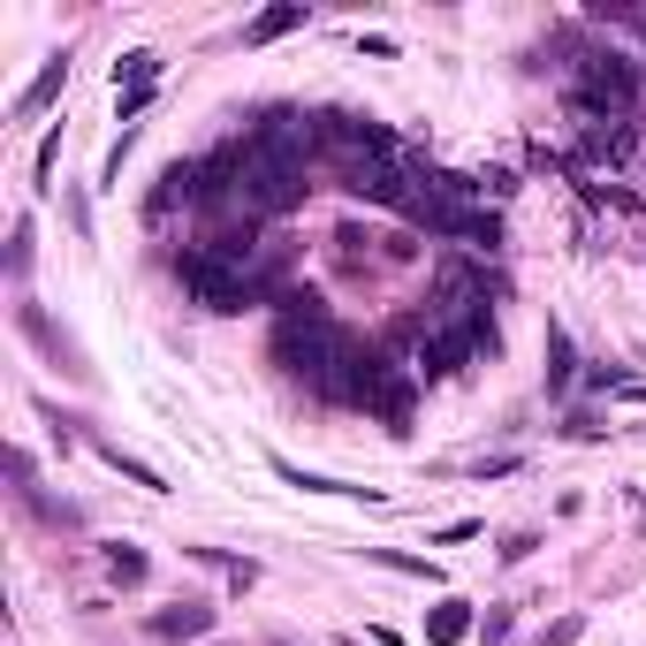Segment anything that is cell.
Here are the masks:
<instances>
[{
    "label": "cell",
    "instance_id": "1",
    "mask_svg": "<svg viewBox=\"0 0 646 646\" xmlns=\"http://www.w3.org/2000/svg\"><path fill=\"white\" fill-rule=\"evenodd\" d=\"M274 358H282L312 395H327V403H358V358H365V350L350 343L312 297H290L282 327H274Z\"/></svg>",
    "mask_w": 646,
    "mask_h": 646
},
{
    "label": "cell",
    "instance_id": "2",
    "mask_svg": "<svg viewBox=\"0 0 646 646\" xmlns=\"http://www.w3.org/2000/svg\"><path fill=\"white\" fill-rule=\"evenodd\" d=\"M427 320H433V327H449V335H464L472 350L479 343L495 350V327H487V282H479L472 266H441V274H433Z\"/></svg>",
    "mask_w": 646,
    "mask_h": 646
},
{
    "label": "cell",
    "instance_id": "3",
    "mask_svg": "<svg viewBox=\"0 0 646 646\" xmlns=\"http://www.w3.org/2000/svg\"><path fill=\"white\" fill-rule=\"evenodd\" d=\"M175 274H183V290L206 304V312H244L258 297V266H236V258L206 252V244H190V252L175 258Z\"/></svg>",
    "mask_w": 646,
    "mask_h": 646
},
{
    "label": "cell",
    "instance_id": "4",
    "mask_svg": "<svg viewBox=\"0 0 646 646\" xmlns=\"http://www.w3.org/2000/svg\"><path fill=\"white\" fill-rule=\"evenodd\" d=\"M578 107H594L608 123H639V77H632V61H616V53H594L586 69H578V91H570Z\"/></svg>",
    "mask_w": 646,
    "mask_h": 646
},
{
    "label": "cell",
    "instance_id": "5",
    "mask_svg": "<svg viewBox=\"0 0 646 646\" xmlns=\"http://www.w3.org/2000/svg\"><path fill=\"white\" fill-rule=\"evenodd\" d=\"M358 403L373 411V419H388V427H411V403H419V381L395 365V358H381V350H365L358 358Z\"/></svg>",
    "mask_w": 646,
    "mask_h": 646
},
{
    "label": "cell",
    "instance_id": "6",
    "mask_svg": "<svg viewBox=\"0 0 646 646\" xmlns=\"http://www.w3.org/2000/svg\"><path fill=\"white\" fill-rule=\"evenodd\" d=\"M252 145L266 153V160H282V168H297V175H304V160L320 153V115H297V107H274V115H258Z\"/></svg>",
    "mask_w": 646,
    "mask_h": 646
},
{
    "label": "cell",
    "instance_id": "7",
    "mask_svg": "<svg viewBox=\"0 0 646 646\" xmlns=\"http://www.w3.org/2000/svg\"><path fill=\"white\" fill-rule=\"evenodd\" d=\"M16 327H23V335H31V343H39L46 358H61V373H77V381L91 373V365H77V343H69V335H61V327H53V320H46V312H39L31 297L16 304Z\"/></svg>",
    "mask_w": 646,
    "mask_h": 646
},
{
    "label": "cell",
    "instance_id": "8",
    "mask_svg": "<svg viewBox=\"0 0 646 646\" xmlns=\"http://www.w3.org/2000/svg\"><path fill=\"white\" fill-rule=\"evenodd\" d=\"M145 632H153V639H168V646L206 639V632H214V608H206V601H175V608H160V616H153Z\"/></svg>",
    "mask_w": 646,
    "mask_h": 646
},
{
    "label": "cell",
    "instance_id": "9",
    "mask_svg": "<svg viewBox=\"0 0 646 646\" xmlns=\"http://www.w3.org/2000/svg\"><path fill=\"white\" fill-rule=\"evenodd\" d=\"M304 0H274V8H258L252 23H244V46H274V39H290V31H304Z\"/></svg>",
    "mask_w": 646,
    "mask_h": 646
},
{
    "label": "cell",
    "instance_id": "10",
    "mask_svg": "<svg viewBox=\"0 0 646 646\" xmlns=\"http://www.w3.org/2000/svg\"><path fill=\"white\" fill-rule=\"evenodd\" d=\"M472 632H479V616H472V601H457V594L427 616V639L433 646H457V639H472Z\"/></svg>",
    "mask_w": 646,
    "mask_h": 646
},
{
    "label": "cell",
    "instance_id": "11",
    "mask_svg": "<svg viewBox=\"0 0 646 646\" xmlns=\"http://www.w3.org/2000/svg\"><path fill=\"white\" fill-rule=\"evenodd\" d=\"M61 85H69V53H46V69L31 77V91L16 99V115H39V107H46V99H53Z\"/></svg>",
    "mask_w": 646,
    "mask_h": 646
},
{
    "label": "cell",
    "instance_id": "12",
    "mask_svg": "<svg viewBox=\"0 0 646 646\" xmlns=\"http://www.w3.org/2000/svg\"><path fill=\"white\" fill-rule=\"evenodd\" d=\"M91 449H99V457H107V464H115V472H123V479H137V487H153V495H168V479L153 472L145 457H129L123 441H91Z\"/></svg>",
    "mask_w": 646,
    "mask_h": 646
},
{
    "label": "cell",
    "instance_id": "13",
    "mask_svg": "<svg viewBox=\"0 0 646 646\" xmlns=\"http://www.w3.org/2000/svg\"><path fill=\"white\" fill-rule=\"evenodd\" d=\"M153 77H160V53H145V46H137V53H123V61H115V91H153Z\"/></svg>",
    "mask_w": 646,
    "mask_h": 646
},
{
    "label": "cell",
    "instance_id": "14",
    "mask_svg": "<svg viewBox=\"0 0 646 646\" xmlns=\"http://www.w3.org/2000/svg\"><path fill=\"white\" fill-rule=\"evenodd\" d=\"M570 381H578V358H570V335H562V327H548V388L562 395Z\"/></svg>",
    "mask_w": 646,
    "mask_h": 646
},
{
    "label": "cell",
    "instance_id": "15",
    "mask_svg": "<svg viewBox=\"0 0 646 646\" xmlns=\"http://www.w3.org/2000/svg\"><path fill=\"white\" fill-rule=\"evenodd\" d=\"M107 578L115 586H145V556L137 548H107Z\"/></svg>",
    "mask_w": 646,
    "mask_h": 646
},
{
    "label": "cell",
    "instance_id": "16",
    "mask_svg": "<svg viewBox=\"0 0 646 646\" xmlns=\"http://www.w3.org/2000/svg\"><path fill=\"white\" fill-rule=\"evenodd\" d=\"M31 274V221H16V244H8V282Z\"/></svg>",
    "mask_w": 646,
    "mask_h": 646
},
{
    "label": "cell",
    "instance_id": "17",
    "mask_svg": "<svg viewBox=\"0 0 646 646\" xmlns=\"http://www.w3.org/2000/svg\"><path fill=\"white\" fill-rule=\"evenodd\" d=\"M578 632H586V616H556V624L540 632V646H578Z\"/></svg>",
    "mask_w": 646,
    "mask_h": 646
},
{
    "label": "cell",
    "instance_id": "18",
    "mask_svg": "<svg viewBox=\"0 0 646 646\" xmlns=\"http://www.w3.org/2000/svg\"><path fill=\"white\" fill-rule=\"evenodd\" d=\"M510 639V608H487V616H479V646H502Z\"/></svg>",
    "mask_w": 646,
    "mask_h": 646
},
{
    "label": "cell",
    "instance_id": "19",
    "mask_svg": "<svg viewBox=\"0 0 646 646\" xmlns=\"http://www.w3.org/2000/svg\"><path fill=\"white\" fill-rule=\"evenodd\" d=\"M373 562H388V570H403V578H427V562H419V556H388V548H373Z\"/></svg>",
    "mask_w": 646,
    "mask_h": 646
},
{
    "label": "cell",
    "instance_id": "20",
    "mask_svg": "<svg viewBox=\"0 0 646 646\" xmlns=\"http://www.w3.org/2000/svg\"><path fill=\"white\" fill-rule=\"evenodd\" d=\"M115 107H123V123H137V115L153 107V91H115Z\"/></svg>",
    "mask_w": 646,
    "mask_h": 646
}]
</instances>
